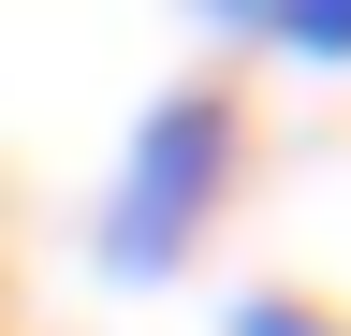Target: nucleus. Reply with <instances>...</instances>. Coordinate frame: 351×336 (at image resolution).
Segmentation results:
<instances>
[{
  "mask_svg": "<svg viewBox=\"0 0 351 336\" xmlns=\"http://www.w3.org/2000/svg\"><path fill=\"white\" fill-rule=\"evenodd\" d=\"M234 161H249V117L234 103L219 88H161L147 117H132L117 190H103V263L117 278H176L191 234L219 220V190H234Z\"/></svg>",
  "mask_w": 351,
  "mask_h": 336,
  "instance_id": "nucleus-1",
  "label": "nucleus"
},
{
  "mask_svg": "<svg viewBox=\"0 0 351 336\" xmlns=\"http://www.w3.org/2000/svg\"><path fill=\"white\" fill-rule=\"evenodd\" d=\"M263 29H278L293 59H351V0H278Z\"/></svg>",
  "mask_w": 351,
  "mask_h": 336,
  "instance_id": "nucleus-2",
  "label": "nucleus"
},
{
  "mask_svg": "<svg viewBox=\"0 0 351 336\" xmlns=\"http://www.w3.org/2000/svg\"><path fill=\"white\" fill-rule=\"evenodd\" d=\"M234 336H322V322H307L293 292H249V307H234Z\"/></svg>",
  "mask_w": 351,
  "mask_h": 336,
  "instance_id": "nucleus-3",
  "label": "nucleus"
}]
</instances>
